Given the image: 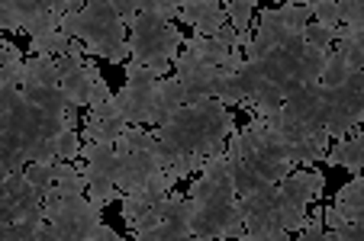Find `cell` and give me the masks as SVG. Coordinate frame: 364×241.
Listing matches in <instances>:
<instances>
[{
    "label": "cell",
    "instance_id": "6da1fadb",
    "mask_svg": "<svg viewBox=\"0 0 364 241\" xmlns=\"http://www.w3.org/2000/svg\"><path fill=\"white\" fill-rule=\"evenodd\" d=\"M62 29L71 39H81L87 55L107 58L117 45L126 42V23L110 4H100V0H87L81 10H68L62 13Z\"/></svg>",
    "mask_w": 364,
    "mask_h": 241
},
{
    "label": "cell",
    "instance_id": "7a4b0ae2",
    "mask_svg": "<svg viewBox=\"0 0 364 241\" xmlns=\"http://www.w3.org/2000/svg\"><path fill=\"white\" fill-rule=\"evenodd\" d=\"M81 174L87 180V196L94 206H110L123 196V190L117 186V167H119V158H117V148L113 142H84L81 145Z\"/></svg>",
    "mask_w": 364,
    "mask_h": 241
},
{
    "label": "cell",
    "instance_id": "3957f363",
    "mask_svg": "<svg viewBox=\"0 0 364 241\" xmlns=\"http://www.w3.org/2000/svg\"><path fill=\"white\" fill-rule=\"evenodd\" d=\"M161 74L155 68L126 62V84L117 90V106L126 125H149L151 119V100H155V87H159Z\"/></svg>",
    "mask_w": 364,
    "mask_h": 241
},
{
    "label": "cell",
    "instance_id": "277c9868",
    "mask_svg": "<svg viewBox=\"0 0 364 241\" xmlns=\"http://www.w3.org/2000/svg\"><path fill=\"white\" fill-rule=\"evenodd\" d=\"M129 62L155 68L161 77L171 71V62L178 55V48L184 45V35L174 26V20H168L165 26L149 29V33H132L129 39Z\"/></svg>",
    "mask_w": 364,
    "mask_h": 241
},
{
    "label": "cell",
    "instance_id": "5b68a950",
    "mask_svg": "<svg viewBox=\"0 0 364 241\" xmlns=\"http://www.w3.org/2000/svg\"><path fill=\"white\" fill-rule=\"evenodd\" d=\"M193 129H197V155L203 158H216L226 148L229 132L235 129V119L226 103H220L216 96H203L197 103H191Z\"/></svg>",
    "mask_w": 364,
    "mask_h": 241
},
{
    "label": "cell",
    "instance_id": "8992f818",
    "mask_svg": "<svg viewBox=\"0 0 364 241\" xmlns=\"http://www.w3.org/2000/svg\"><path fill=\"white\" fill-rule=\"evenodd\" d=\"M191 238L210 241V238H239L242 235V209L239 200L232 203H193V213L187 219Z\"/></svg>",
    "mask_w": 364,
    "mask_h": 241
},
{
    "label": "cell",
    "instance_id": "52a82bcc",
    "mask_svg": "<svg viewBox=\"0 0 364 241\" xmlns=\"http://www.w3.org/2000/svg\"><path fill=\"white\" fill-rule=\"evenodd\" d=\"M171 68H174V77L181 81V87L187 90V103H197V100H203V96H213L220 68L200 62V58L193 55V52H187V48L174 55Z\"/></svg>",
    "mask_w": 364,
    "mask_h": 241
},
{
    "label": "cell",
    "instance_id": "ba28073f",
    "mask_svg": "<svg viewBox=\"0 0 364 241\" xmlns=\"http://www.w3.org/2000/svg\"><path fill=\"white\" fill-rule=\"evenodd\" d=\"M187 196L193 203H232L235 200V186H232V177H229V167L223 155L210 158L200 167Z\"/></svg>",
    "mask_w": 364,
    "mask_h": 241
},
{
    "label": "cell",
    "instance_id": "9c48e42d",
    "mask_svg": "<svg viewBox=\"0 0 364 241\" xmlns=\"http://www.w3.org/2000/svg\"><path fill=\"white\" fill-rule=\"evenodd\" d=\"M58 87L62 94L68 96V103H75L77 110L87 106V96H90V81L97 74V65L90 62L87 55H58Z\"/></svg>",
    "mask_w": 364,
    "mask_h": 241
},
{
    "label": "cell",
    "instance_id": "30bf717a",
    "mask_svg": "<svg viewBox=\"0 0 364 241\" xmlns=\"http://www.w3.org/2000/svg\"><path fill=\"white\" fill-rule=\"evenodd\" d=\"M58 26H62V16L52 13V10H46L42 16H36V20L23 29V33L29 35V52H33V55H52V58L68 55V48H71L75 39L65 35Z\"/></svg>",
    "mask_w": 364,
    "mask_h": 241
},
{
    "label": "cell",
    "instance_id": "8fae6325",
    "mask_svg": "<svg viewBox=\"0 0 364 241\" xmlns=\"http://www.w3.org/2000/svg\"><path fill=\"white\" fill-rule=\"evenodd\" d=\"M326 190V174L316 167H303V171H290L284 180H277V196L290 206H303L319 203Z\"/></svg>",
    "mask_w": 364,
    "mask_h": 241
},
{
    "label": "cell",
    "instance_id": "7c38bea8",
    "mask_svg": "<svg viewBox=\"0 0 364 241\" xmlns=\"http://www.w3.org/2000/svg\"><path fill=\"white\" fill-rule=\"evenodd\" d=\"M123 129H126V119L119 116L117 96H110V100H103V103L87 106V119H84L81 138L84 142H117Z\"/></svg>",
    "mask_w": 364,
    "mask_h": 241
},
{
    "label": "cell",
    "instance_id": "4fadbf2b",
    "mask_svg": "<svg viewBox=\"0 0 364 241\" xmlns=\"http://www.w3.org/2000/svg\"><path fill=\"white\" fill-rule=\"evenodd\" d=\"M281 113L294 123L323 125V90H319V84H303L294 94H287L281 103Z\"/></svg>",
    "mask_w": 364,
    "mask_h": 241
},
{
    "label": "cell",
    "instance_id": "5bb4252c",
    "mask_svg": "<svg viewBox=\"0 0 364 241\" xmlns=\"http://www.w3.org/2000/svg\"><path fill=\"white\" fill-rule=\"evenodd\" d=\"M178 20L193 26L197 35H216V29L226 23L223 0H184L178 7Z\"/></svg>",
    "mask_w": 364,
    "mask_h": 241
},
{
    "label": "cell",
    "instance_id": "9a60e30c",
    "mask_svg": "<svg viewBox=\"0 0 364 241\" xmlns=\"http://www.w3.org/2000/svg\"><path fill=\"white\" fill-rule=\"evenodd\" d=\"M326 164L345 167L348 174H361V167H364V129H361V123L351 125V129L345 132L342 138L329 142Z\"/></svg>",
    "mask_w": 364,
    "mask_h": 241
},
{
    "label": "cell",
    "instance_id": "2e32d148",
    "mask_svg": "<svg viewBox=\"0 0 364 241\" xmlns=\"http://www.w3.org/2000/svg\"><path fill=\"white\" fill-rule=\"evenodd\" d=\"M187 52L200 58V62L213 65V68H229V71H239V65L245 62L242 48H229L226 42H220L216 35H193V39L184 42Z\"/></svg>",
    "mask_w": 364,
    "mask_h": 241
},
{
    "label": "cell",
    "instance_id": "e0dca14e",
    "mask_svg": "<svg viewBox=\"0 0 364 241\" xmlns=\"http://www.w3.org/2000/svg\"><path fill=\"white\" fill-rule=\"evenodd\" d=\"M181 106H187V90L181 87L178 77H168L165 74L159 81V87H155V100H151V119H149V125L165 123V119L174 116Z\"/></svg>",
    "mask_w": 364,
    "mask_h": 241
},
{
    "label": "cell",
    "instance_id": "ac0fdd59",
    "mask_svg": "<svg viewBox=\"0 0 364 241\" xmlns=\"http://www.w3.org/2000/svg\"><path fill=\"white\" fill-rule=\"evenodd\" d=\"M332 206H336L348 222H364V177L361 174H351V180L338 190Z\"/></svg>",
    "mask_w": 364,
    "mask_h": 241
},
{
    "label": "cell",
    "instance_id": "d6986e66",
    "mask_svg": "<svg viewBox=\"0 0 364 241\" xmlns=\"http://www.w3.org/2000/svg\"><path fill=\"white\" fill-rule=\"evenodd\" d=\"M23 84H58V62L52 55L23 58Z\"/></svg>",
    "mask_w": 364,
    "mask_h": 241
},
{
    "label": "cell",
    "instance_id": "ffe728a7",
    "mask_svg": "<svg viewBox=\"0 0 364 241\" xmlns=\"http://www.w3.org/2000/svg\"><path fill=\"white\" fill-rule=\"evenodd\" d=\"M52 177H55V190L62 193V196L87 190V180H84L81 167H77L75 161H52Z\"/></svg>",
    "mask_w": 364,
    "mask_h": 241
},
{
    "label": "cell",
    "instance_id": "44dd1931",
    "mask_svg": "<svg viewBox=\"0 0 364 241\" xmlns=\"http://www.w3.org/2000/svg\"><path fill=\"white\" fill-rule=\"evenodd\" d=\"M323 65H326V52H319V48H313V45H306V42H303L300 55H296L294 77H296L300 84H319Z\"/></svg>",
    "mask_w": 364,
    "mask_h": 241
},
{
    "label": "cell",
    "instance_id": "7402d4cb",
    "mask_svg": "<svg viewBox=\"0 0 364 241\" xmlns=\"http://www.w3.org/2000/svg\"><path fill=\"white\" fill-rule=\"evenodd\" d=\"M213 96L220 100V103H226V106H242V103H245V90H242L239 71L220 68V77H216V90H213Z\"/></svg>",
    "mask_w": 364,
    "mask_h": 241
},
{
    "label": "cell",
    "instance_id": "603a6c76",
    "mask_svg": "<svg viewBox=\"0 0 364 241\" xmlns=\"http://www.w3.org/2000/svg\"><path fill=\"white\" fill-rule=\"evenodd\" d=\"M258 0H223V10H226V23L239 33H252V16Z\"/></svg>",
    "mask_w": 364,
    "mask_h": 241
},
{
    "label": "cell",
    "instance_id": "cb8c5ba5",
    "mask_svg": "<svg viewBox=\"0 0 364 241\" xmlns=\"http://www.w3.org/2000/svg\"><path fill=\"white\" fill-rule=\"evenodd\" d=\"M336 48V45H332ZM351 71H348V65H345V55L342 52H326V65H323V74H319V84H323V87H338V84L345 81V77H348Z\"/></svg>",
    "mask_w": 364,
    "mask_h": 241
},
{
    "label": "cell",
    "instance_id": "d4e9b609",
    "mask_svg": "<svg viewBox=\"0 0 364 241\" xmlns=\"http://www.w3.org/2000/svg\"><path fill=\"white\" fill-rule=\"evenodd\" d=\"M336 26H326V23H313V26H303V42L313 48H319V52H332V45H336Z\"/></svg>",
    "mask_w": 364,
    "mask_h": 241
},
{
    "label": "cell",
    "instance_id": "484cf974",
    "mask_svg": "<svg viewBox=\"0 0 364 241\" xmlns=\"http://www.w3.org/2000/svg\"><path fill=\"white\" fill-rule=\"evenodd\" d=\"M52 142H55L58 161H77V155H81V132L77 129H68V125H65Z\"/></svg>",
    "mask_w": 364,
    "mask_h": 241
},
{
    "label": "cell",
    "instance_id": "4316f807",
    "mask_svg": "<svg viewBox=\"0 0 364 241\" xmlns=\"http://www.w3.org/2000/svg\"><path fill=\"white\" fill-rule=\"evenodd\" d=\"M23 177L29 180V184L36 186V190L46 196L52 186H55V177H52V164H42V161H26V167H23Z\"/></svg>",
    "mask_w": 364,
    "mask_h": 241
},
{
    "label": "cell",
    "instance_id": "83f0119b",
    "mask_svg": "<svg viewBox=\"0 0 364 241\" xmlns=\"http://www.w3.org/2000/svg\"><path fill=\"white\" fill-rule=\"evenodd\" d=\"M277 20L287 29H303L313 20V13H309V4H294V0H287L284 7H277Z\"/></svg>",
    "mask_w": 364,
    "mask_h": 241
},
{
    "label": "cell",
    "instance_id": "f1b7e54d",
    "mask_svg": "<svg viewBox=\"0 0 364 241\" xmlns=\"http://www.w3.org/2000/svg\"><path fill=\"white\" fill-rule=\"evenodd\" d=\"M336 4H338V23L364 26V0H336Z\"/></svg>",
    "mask_w": 364,
    "mask_h": 241
},
{
    "label": "cell",
    "instance_id": "f546056e",
    "mask_svg": "<svg viewBox=\"0 0 364 241\" xmlns=\"http://www.w3.org/2000/svg\"><path fill=\"white\" fill-rule=\"evenodd\" d=\"M14 10H16V20H20V29H26L36 16L46 13V0H14Z\"/></svg>",
    "mask_w": 364,
    "mask_h": 241
},
{
    "label": "cell",
    "instance_id": "4dcf8cb0",
    "mask_svg": "<svg viewBox=\"0 0 364 241\" xmlns=\"http://www.w3.org/2000/svg\"><path fill=\"white\" fill-rule=\"evenodd\" d=\"M326 225H323V206H313V215H306L300 228V241H323Z\"/></svg>",
    "mask_w": 364,
    "mask_h": 241
},
{
    "label": "cell",
    "instance_id": "1f68e13d",
    "mask_svg": "<svg viewBox=\"0 0 364 241\" xmlns=\"http://www.w3.org/2000/svg\"><path fill=\"white\" fill-rule=\"evenodd\" d=\"M309 13L316 16V23L338 26V4L336 0H313V4H309Z\"/></svg>",
    "mask_w": 364,
    "mask_h": 241
},
{
    "label": "cell",
    "instance_id": "d6a6232c",
    "mask_svg": "<svg viewBox=\"0 0 364 241\" xmlns=\"http://www.w3.org/2000/svg\"><path fill=\"white\" fill-rule=\"evenodd\" d=\"M0 167H4L7 174H16V171H23V167H26V155L14 152L4 138H0Z\"/></svg>",
    "mask_w": 364,
    "mask_h": 241
},
{
    "label": "cell",
    "instance_id": "836d02e7",
    "mask_svg": "<svg viewBox=\"0 0 364 241\" xmlns=\"http://www.w3.org/2000/svg\"><path fill=\"white\" fill-rule=\"evenodd\" d=\"M23 100V87L16 81H0V113H10Z\"/></svg>",
    "mask_w": 364,
    "mask_h": 241
},
{
    "label": "cell",
    "instance_id": "e575fe53",
    "mask_svg": "<svg viewBox=\"0 0 364 241\" xmlns=\"http://www.w3.org/2000/svg\"><path fill=\"white\" fill-rule=\"evenodd\" d=\"M0 33H23L14 10V0H0Z\"/></svg>",
    "mask_w": 364,
    "mask_h": 241
},
{
    "label": "cell",
    "instance_id": "d590c367",
    "mask_svg": "<svg viewBox=\"0 0 364 241\" xmlns=\"http://www.w3.org/2000/svg\"><path fill=\"white\" fill-rule=\"evenodd\" d=\"M113 96V90L107 87V81L100 77V71L94 74V81H90V96H87V106H94V103H103V100H110Z\"/></svg>",
    "mask_w": 364,
    "mask_h": 241
},
{
    "label": "cell",
    "instance_id": "8d00e7d4",
    "mask_svg": "<svg viewBox=\"0 0 364 241\" xmlns=\"http://www.w3.org/2000/svg\"><path fill=\"white\" fill-rule=\"evenodd\" d=\"M84 241H119V232H113L107 222H97V225L87 232V238H84Z\"/></svg>",
    "mask_w": 364,
    "mask_h": 241
},
{
    "label": "cell",
    "instance_id": "74e56055",
    "mask_svg": "<svg viewBox=\"0 0 364 241\" xmlns=\"http://www.w3.org/2000/svg\"><path fill=\"white\" fill-rule=\"evenodd\" d=\"M0 222H16V203L7 193H0Z\"/></svg>",
    "mask_w": 364,
    "mask_h": 241
},
{
    "label": "cell",
    "instance_id": "f35d334b",
    "mask_svg": "<svg viewBox=\"0 0 364 241\" xmlns=\"http://www.w3.org/2000/svg\"><path fill=\"white\" fill-rule=\"evenodd\" d=\"M46 7L52 10V13H58V16H62L65 10H68V4H65V0H46Z\"/></svg>",
    "mask_w": 364,
    "mask_h": 241
},
{
    "label": "cell",
    "instance_id": "ab89813d",
    "mask_svg": "<svg viewBox=\"0 0 364 241\" xmlns=\"http://www.w3.org/2000/svg\"><path fill=\"white\" fill-rule=\"evenodd\" d=\"M294 4H300V0H294ZM306 4H313V0H306Z\"/></svg>",
    "mask_w": 364,
    "mask_h": 241
}]
</instances>
